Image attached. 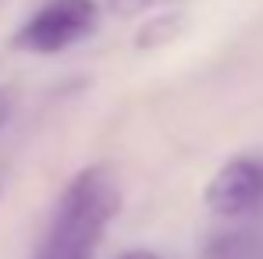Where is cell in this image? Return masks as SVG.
<instances>
[{
	"label": "cell",
	"mask_w": 263,
	"mask_h": 259,
	"mask_svg": "<svg viewBox=\"0 0 263 259\" xmlns=\"http://www.w3.org/2000/svg\"><path fill=\"white\" fill-rule=\"evenodd\" d=\"M121 210V181L110 164H92L75 174L46 224L32 259H96V249Z\"/></svg>",
	"instance_id": "cell-1"
},
{
	"label": "cell",
	"mask_w": 263,
	"mask_h": 259,
	"mask_svg": "<svg viewBox=\"0 0 263 259\" xmlns=\"http://www.w3.org/2000/svg\"><path fill=\"white\" fill-rule=\"evenodd\" d=\"M96 0H46L22 22V29L14 32V46L25 53L53 57L86 39L96 29Z\"/></svg>",
	"instance_id": "cell-2"
},
{
	"label": "cell",
	"mask_w": 263,
	"mask_h": 259,
	"mask_svg": "<svg viewBox=\"0 0 263 259\" xmlns=\"http://www.w3.org/2000/svg\"><path fill=\"white\" fill-rule=\"evenodd\" d=\"M203 199L206 210L224 220L256 213L263 206V156H231L228 164H220Z\"/></svg>",
	"instance_id": "cell-3"
},
{
	"label": "cell",
	"mask_w": 263,
	"mask_h": 259,
	"mask_svg": "<svg viewBox=\"0 0 263 259\" xmlns=\"http://www.w3.org/2000/svg\"><path fill=\"white\" fill-rule=\"evenodd\" d=\"M206 259H263V238L256 231H224L210 238Z\"/></svg>",
	"instance_id": "cell-4"
},
{
	"label": "cell",
	"mask_w": 263,
	"mask_h": 259,
	"mask_svg": "<svg viewBox=\"0 0 263 259\" xmlns=\"http://www.w3.org/2000/svg\"><path fill=\"white\" fill-rule=\"evenodd\" d=\"M181 14H164V18H157V22H146V29L139 32V46L142 50H153V46L167 43V39H175L178 32H181Z\"/></svg>",
	"instance_id": "cell-5"
},
{
	"label": "cell",
	"mask_w": 263,
	"mask_h": 259,
	"mask_svg": "<svg viewBox=\"0 0 263 259\" xmlns=\"http://www.w3.org/2000/svg\"><path fill=\"white\" fill-rule=\"evenodd\" d=\"M157 4H164V0H107V7H110L118 18H139V14L153 11Z\"/></svg>",
	"instance_id": "cell-6"
},
{
	"label": "cell",
	"mask_w": 263,
	"mask_h": 259,
	"mask_svg": "<svg viewBox=\"0 0 263 259\" xmlns=\"http://www.w3.org/2000/svg\"><path fill=\"white\" fill-rule=\"evenodd\" d=\"M14 114H18V89L14 86H0V131L11 125Z\"/></svg>",
	"instance_id": "cell-7"
},
{
	"label": "cell",
	"mask_w": 263,
	"mask_h": 259,
	"mask_svg": "<svg viewBox=\"0 0 263 259\" xmlns=\"http://www.w3.org/2000/svg\"><path fill=\"white\" fill-rule=\"evenodd\" d=\"M118 259H160V256L149 252V249H128V252H121Z\"/></svg>",
	"instance_id": "cell-8"
}]
</instances>
